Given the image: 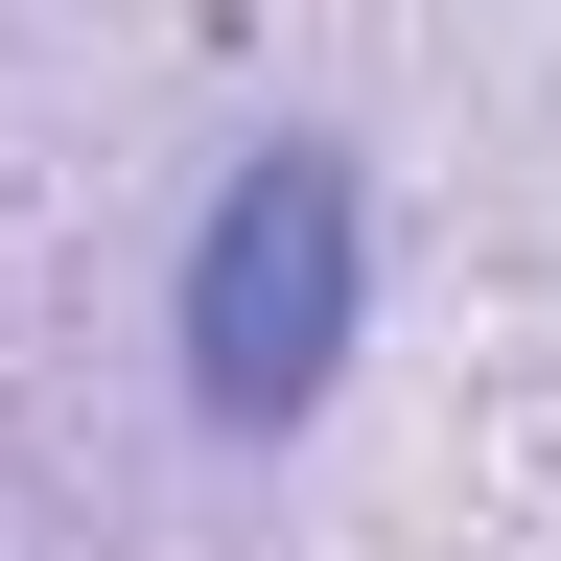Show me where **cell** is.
Listing matches in <instances>:
<instances>
[{"label": "cell", "instance_id": "1", "mask_svg": "<svg viewBox=\"0 0 561 561\" xmlns=\"http://www.w3.org/2000/svg\"><path fill=\"white\" fill-rule=\"evenodd\" d=\"M351 328H375V187H351V140H257V164L187 210V280H164L187 398L234 421V445H280V421L351 375Z\"/></svg>", "mask_w": 561, "mask_h": 561}]
</instances>
